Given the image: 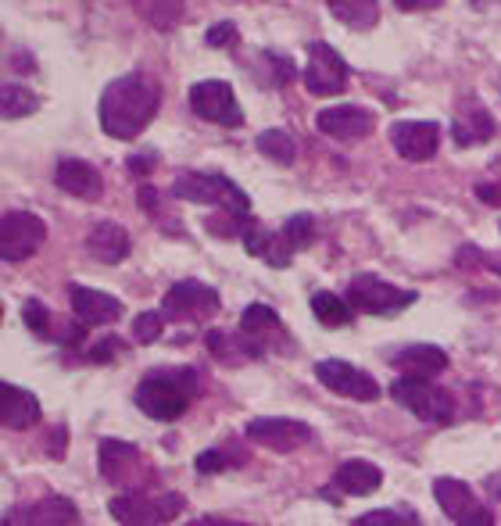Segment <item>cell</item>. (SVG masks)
<instances>
[{"label": "cell", "mask_w": 501, "mask_h": 526, "mask_svg": "<svg viewBox=\"0 0 501 526\" xmlns=\"http://www.w3.org/2000/svg\"><path fill=\"white\" fill-rule=\"evenodd\" d=\"M162 108V86L144 72H129L104 86L101 129L115 140H136Z\"/></svg>", "instance_id": "6da1fadb"}, {"label": "cell", "mask_w": 501, "mask_h": 526, "mask_svg": "<svg viewBox=\"0 0 501 526\" xmlns=\"http://www.w3.org/2000/svg\"><path fill=\"white\" fill-rule=\"evenodd\" d=\"M194 394H197L194 369H187V365L183 369H154L136 387V405H140L144 416L158 419V423H172V419H179L187 412Z\"/></svg>", "instance_id": "7a4b0ae2"}, {"label": "cell", "mask_w": 501, "mask_h": 526, "mask_svg": "<svg viewBox=\"0 0 501 526\" xmlns=\"http://www.w3.org/2000/svg\"><path fill=\"white\" fill-rule=\"evenodd\" d=\"M172 194H176L179 201L215 204V208L240 215V219L251 215V197H247L233 179L219 176V172H183V176H176V183H172Z\"/></svg>", "instance_id": "3957f363"}, {"label": "cell", "mask_w": 501, "mask_h": 526, "mask_svg": "<svg viewBox=\"0 0 501 526\" xmlns=\"http://www.w3.org/2000/svg\"><path fill=\"white\" fill-rule=\"evenodd\" d=\"M183 509H187V498L176 491H165V494L126 491L108 501V512L119 519L122 526H165Z\"/></svg>", "instance_id": "277c9868"}, {"label": "cell", "mask_w": 501, "mask_h": 526, "mask_svg": "<svg viewBox=\"0 0 501 526\" xmlns=\"http://www.w3.org/2000/svg\"><path fill=\"white\" fill-rule=\"evenodd\" d=\"M391 398L398 401L401 408H408L412 416L423 419V423H451V416H455V398L430 380L401 376V380H394Z\"/></svg>", "instance_id": "5b68a950"}, {"label": "cell", "mask_w": 501, "mask_h": 526, "mask_svg": "<svg viewBox=\"0 0 501 526\" xmlns=\"http://www.w3.org/2000/svg\"><path fill=\"white\" fill-rule=\"evenodd\" d=\"M348 305L366 315H394L401 308L416 305V290H401L394 283L373 276V272H362V276H355L348 283Z\"/></svg>", "instance_id": "8992f818"}, {"label": "cell", "mask_w": 501, "mask_h": 526, "mask_svg": "<svg viewBox=\"0 0 501 526\" xmlns=\"http://www.w3.org/2000/svg\"><path fill=\"white\" fill-rule=\"evenodd\" d=\"M348 76H351L348 61L340 58L330 43H323V40L308 43V65H305V76H301L308 94L312 97L344 94V90H348Z\"/></svg>", "instance_id": "52a82bcc"}, {"label": "cell", "mask_w": 501, "mask_h": 526, "mask_svg": "<svg viewBox=\"0 0 501 526\" xmlns=\"http://www.w3.org/2000/svg\"><path fill=\"white\" fill-rule=\"evenodd\" d=\"M190 111H194L197 119L215 122V126H226V129L244 126V111H240L237 104V94H233V86L222 83V79H204V83L190 86Z\"/></svg>", "instance_id": "ba28073f"}, {"label": "cell", "mask_w": 501, "mask_h": 526, "mask_svg": "<svg viewBox=\"0 0 501 526\" xmlns=\"http://www.w3.org/2000/svg\"><path fill=\"white\" fill-rule=\"evenodd\" d=\"M47 240V222L33 212H4L0 219V258L4 262H26Z\"/></svg>", "instance_id": "9c48e42d"}, {"label": "cell", "mask_w": 501, "mask_h": 526, "mask_svg": "<svg viewBox=\"0 0 501 526\" xmlns=\"http://www.w3.org/2000/svg\"><path fill=\"white\" fill-rule=\"evenodd\" d=\"M162 315L176 319V323H204V319L219 315V294L197 280L172 283L162 301Z\"/></svg>", "instance_id": "30bf717a"}, {"label": "cell", "mask_w": 501, "mask_h": 526, "mask_svg": "<svg viewBox=\"0 0 501 526\" xmlns=\"http://www.w3.org/2000/svg\"><path fill=\"white\" fill-rule=\"evenodd\" d=\"M434 498L455 526H494V512L462 480H451V476L434 480Z\"/></svg>", "instance_id": "8fae6325"}, {"label": "cell", "mask_w": 501, "mask_h": 526, "mask_svg": "<svg viewBox=\"0 0 501 526\" xmlns=\"http://www.w3.org/2000/svg\"><path fill=\"white\" fill-rule=\"evenodd\" d=\"M315 376L323 387H330L333 394L340 398H351V401H376L380 398V383L373 380L369 373L355 369V365L340 362V358H323L315 365Z\"/></svg>", "instance_id": "7c38bea8"}, {"label": "cell", "mask_w": 501, "mask_h": 526, "mask_svg": "<svg viewBox=\"0 0 501 526\" xmlns=\"http://www.w3.org/2000/svg\"><path fill=\"white\" fill-rule=\"evenodd\" d=\"M247 437L255 444H262V448L287 455V451H298L312 441V426L298 423V419L265 416V419H251V423H247Z\"/></svg>", "instance_id": "4fadbf2b"}, {"label": "cell", "mask_w": 501, "mask_h": 526, "mask_svg": "<svg viewBox=\"0 0 501 526\" xmlns=\"http://www.w3.org/2000/svg\"><path fill=\"white\" fill-rule=\"evenodd\" d=\"M315 129L330 140H366L376 129V115L358 104H337V108H323L315 115Z\"/></svg>", "instance_id": "5bb4252c"}, {"label": "cell", "mask_w": 501, "mask_h": 526, "mask_svg": "<svg viewBox=\"0 0 501 526\" xmlns=\"http://www.w3.org/2000/svg\"><path fill=\"white\" fill-rule=\"evenodd\" d=\"M391 144L405 162H430L441 147V126L437 122H394L391 126Z\"/></svg>", "instance_id": "9a60e30c"}, {"label": "cell", "mask_w": 501, "mask_h": 526, "mask_svg": "<svg viewBox=\"0 0 501 526\" xmlns=\"http://www.w3.org/2000/svg\"><path fill=\"white\" fill-rule=\"evenodd\" d=\"M68 301H72V312L79 315V323H86V326H108L122 315L119 297L104 294V290L79 287V283L68 287Z\"/></svg>", "instance_id": "2e32d148"}, {"label": "cell", "mask_w": 501, "mask_h": 526, "mask_svg": "<svg viewBox=\"0 0 501 526\" xmlns=\"http://www.w3.org/2000/svg\"><path fill=\"white\" fill-rule=\"evenodd\" d=\"M54 183H58L65 194L79 197V201H101L104 194L101 172L90 162H79V158H61L58 169H54Z\"/></svg>", "instance_id": "e0dca14e"}, {"label": "cell", "mask_w": 501, "mask_h": 526, "mask_svg": "<svg viewBox=\"0 0 501 526\" xmlns=\"http://www.w3.org/2000/svg\"><path fill=\"white\" fill-rule=\"evenodd\" d=\"M451 136H455V144H459V147H480V144H487V140L494 136L491 111H487L484 104L476 101V97H466V101H462V108H459V115H455Z\"/></svg>", "instance_id": "ac0fdd59"}, {"label": "cell", "mask_w": 501, "mask_h": 526, "mask_svg": "<svg viewBox=\"0 0 501 526\" xmlns=\"http://www.w3.org/2000/svg\"><path fill=\"white\" fill-rule=\"evenodd\" d=\"M391 365L401 376H412V380H430V376L444 373L448 369V355H444L437 344H408L398 355L391 358Z\"/></svg>", "instance_id": "d6986e66"}, {"label": "cell", "mask_w": 501, "mask_h": 526, "mask_svg": "<svg viewBox=\"0 0 501 526\" xmlns=\"http://www.w3.org/2000/svg\"><path fill=\"white\" fill-rule=\"evenodd\" d=\"M140 448L129 441H101V476L108 480V484H129L136 473H140ZM144 476V473H140Z\"/></svg>", "instance_id": "ffe728a7"}, {"label": "cell", "mask_w": 501, "mask_h": 526, "mask_svg": "<svg viewBox=\"0 0 501 526\" xmlns=\"http://www.w3.org/2000/svg\"><path fill=\"white\" fill-rule=\"evenodd\" d=\"M0 419L8 430H29V426L40 419V401L26 387H15V383H0Z\"/></svg>", "instance_id": "44dd1931"}, {"label": "cell", "mask_w": 501, "mask_h": 526, "mask_svg": "<svg viewBox=\"0 0 501 526\" xmlns=\"http://www.w3.org/2000/svg\"><path fill=\"white\" fill-rule=\"evenodd\" d=\"M86 251L101 265H119L129 255V233L119 222H97L94 230L86 233Z\"/></svg>", "instance_id": "7402d4cb"}, {"label": "cell", "mask_w": 501, "mask_h": 526, "mask_svg": "<svg viewBox=\"0 0 501 526\" xmlns=\"http://www.w3.org/2000/svg\"><path fill=\"white\" fill-rule=\"evenodd\" d=\"M380 484H383L380 466H373V462H366V459H348V462H340L337 473H333V487H337V491H344V494H351V498L373 494Z\"/></svg>", "instance_id": "603a6c76"}, {"label": "cell", "mask_w": 501, "mask_h": 526, "mask_svg": "<svg viewBox=\"0 0 501 526\" xmlns=\"http://www.w3.org/2000/svg\"><path fill=\"white\" fill-rule=\"evenodd\" d=\"M244 247H247V255H255V258H265V262L272 265V269H287L290 255H294V247L287 244V237L283 233H269L262 230L258 222H251L244 233Z\"/></svg>", "instance_id": "cb8c5ba5"}, {"label": "cell", "mask_w": 501, "mask_h": 526, "mask_svg": "<svg viewBox=\"0 0 501 526\" xmlns=\"http://www.w3.org/2000/svg\"><path fill=\"white\" fill-rule=\"evenodd\" d=\"M208 351L226 365H244V362H251V358L265 355L262 344H255L247 333H226V330L208 333Z\"/></svg>", "instance_id": "d4e9b609"}, {"label": "cell", "mask_w": 501, "mask_h": 526, "mask_svg": "<svg viewBox=\"0 0 501 526\" xmlns=\"http://www.w3.org/2000/svg\"><path fill=\"white\" fill-rule=\"evenodd\" d=\"M240 333H247L255 344H262V348L269 351V337H280L283 323L269 305H247L244 315H240Z\"/></svg>", "instance_id": "484cf974"}, {"label": "cell", "mask_w": 501, "mask_h": 526, "mask_svg": "<svg viewBox=\"0 0 501 526\" xmlns=\"http://www.w3.org/2000/svg\"><path fill=\"white\" fill-rule=\"evenodd\" d=\"M79 523V512L76 505L61 494H51V498L36 501L29 509V526H76Z\"/></svg>", "instance_id": "4316f807"}, {"label": "cell", "mask_w": 501, "mask_h": 526, "mask_svg": "<svg viewBox=\"0 0 501 526\" xmlns=\"http://www.w3.org/2000/svg\"><path fill=\"white\" fill-rule=\"evenodd\" d=\"M326 4L351 29H373L380 22V4L376 0H326Z\"/></svg>", "instance_id": "83f0119b"}, {"label": "cell", "mask_w": 501, "mask_h": 526, "mask_svg": "<svg viewBox=\"0 0 501 526\" xmlns=\"http://www.w3.org/2000/svg\"><path fill=\"white\" fill-rule=\"evenodd\" d=\"M312 312H315V319H319L323 326L337 330V326L351 323V312H355V308L348 305V297L330 294V290H319V294H312Z\"/></svg>", "instance_id": "f1b7e54d"}, {"label": "cell", "mask_w": 501, "mask_h": 526, "mask_svg": "<svg viewBox=\"0 0 501 526\" xmlns=\"http://www.w3.org/2000/svg\"><path fill=\"white\" fill-rule=\"evenodd\" d=\"M255 144L265 158H272V162L280 165H294V158H298V144H294V136L287 129H265V133H258Z\"/></svg>", "instance_id": "f546056e"}, {"label": "cell", "mask_w": 501, "mask_h": 526, "mask_svg": "<svg viewBox=\"0 0 501 526\" xmlns=\"http://www.w3.org/2000/svg\"><path fill=\"white\" fill-rule=\"evenodd\" d=\"M36 108H40V101H36L33 90H26V86L18 83H4V90H0V111H4V119L8 122L26 119Z\"/></svg>", "instance_id": "4dcf8cb0"}, {"label": "cell", "mask_w": 501, "mask_h": 526, "mask_svg": "<svg viewBox=\"0 0 501 526\" xmlns=\"http://www.w3.org/2000/svg\"><path fill=\"white\" fill-rule=\"evenodd\" d=\"M136 11L158 29H172L183 18V4L179 0H133Z\"/></svg>", "instance_id": "1f68e13d"}, {"label": "cell", "mask_w": 501, "mask_h": 526, "mask_svg": "<svg viewBox=\"0 0 501 526\" xmlns=\"http://www.w3.org/2000/svg\"><path fill=\"white\" fill-rule=\"evenodd\" d=\"M22 319H26V326L36 333V337L58 340V326H54V315H51V308L43 305V301H26V305H22Z\"/></svg>", "instance_id": "d6a6232c"}, {"label": "cell", "mask_w": 501, "mask_h": 526, "mask_svg": "<svg viewBox=\"0 0 501 526\" xmlns=\"http://www.w3.org/2000/svg\"><path fill=\"white\" fill-rule=\"evenodd\" d=\"M355 526H419V516L412 509H376L358 516Z\"/></svg>", "instance_id": "836d02e7"}, {"label": "cell", "mask_w": 501, "mask_h": 526, "mask_svg": "<svg viewBox=\"0 0 501 526\" xmlns=\"http://www.w3.org/2000/svg\"><path fill=\"white\" fill-rule=\"evenodd\" d=\"M283 237H287V244L294 247V251H301V247H308L315 240V219L312 215H290L287 226H283Z\"/></svg>", "instance_id": "e575fe53"}, {"label": "cell", "mask_w": 501, "mask_h": 526, "mask_svg": "<svg viewBox=\"0 0 501 526\" xmlns=\"http://www.w3.org/2000/svg\"><path fill=\"white\" fill-rule=\"evenodd\" d=\"M162 330H165V315L162 312H144V315H136L133 340L136 344H154V340L162 337Z\"/></svg>", "instance_id": "d590c367"}, {"label": "cell", "mask_w": 501, "mask_h": 526, "mask_svg": "<svg viewBox=\"0 0 501 526\" xmlns=\"http://www.w3.org/2000/svg\"><path fill=\"white\" fill-rule=\"evenodd\" d=\"M122 351H126L122 337H104V340H97V344L86 348V358H90V362H111V358H119Z\"/></svg>", "instance_id": "8d00e7d4"}, {"label": "cell", "mask_w": 501, "mask_h": 526, "mask_svg": "<svg viewBox=\"0 0 501 526\" xmlns=\"http://www.w3.org/2000/svg\"><path fill=\"white\" fill-rule=\"evenodd\" d=\"M237 40H240L237 22H215V26L204 33V43H208V47H233Z\"/></svg>", "instance_id": "74e56055"}, {"label": "cell", "mask_w": 501, "mask_h": 526, "mask_svg": "<svg viewBox=\"0 0 501 526\" xmlns=\"http://www.w3.org/2000/svg\"><path fill=\"white\" fill-rule=\"evenodd\" d=\"M194 466H197V473L201 476H212V473H222V469H230L233 459L226 455V451H201Z\"/></svg>", "instance_id": "f35d334b"}, {"label": "cell", "mask_w": 501, "mask_h": 526, "mask_svg": "<svg viewBox=\"0 0 501 526\" xmlns=\"http://www.w3.org/2000/svg\"><path fill=\"white\" fill-rule=\"evenodd\" d=\"M455 262L462 265V269H466V265H487V269H494V272H501V258L498 255H484V251H480V247H473V244H466L459 251V258H455Z\"/></svg>", "instance_id": "ab89813d"}, {"label": "cell", "mask_w": 501, "mask_h": 526, "mask_svg": "<svg viewBox=\"0 0 501 526\" xmlns=\"http://www.w3.org/2000/svg\"><path fill=\"white\" fill-rule=\"evenodd\" d=\"M154 165H158V154L154 151L133 154V158H129V172H133V176H147V172H154Z\"/></svg>", "instance_id": "60d3db41"}, {"label": "cell", "mask_w": 501, "mask_h": 526, "mask_svg": "<svg viewBox=\"0 0 501 526\" xmlns=\"http://www.w3.org/2000/svg\"><path fill=\"white\" fill-rule=\"evenodd\" d=\"M476 197H480L484 204L501 208V179H498V183H480V187H476Z\"/></svg>", "instance_id": "b9f144b4"}, {"label": "cell", "mask_w": 501, "mask_h": 526, "mask_svg": "<svg viewBox=\"0 0 501 526\" xmlns=\"http://www.w3.org/2000/svg\"><path fill=\"white\" fill-rule=\"evenodd\" d=\"M401 11H434L437 4H444V0H394Z\"/></svg>", "instance_id": "7bdbcfd3"}, {"label": "cell", "mask_w": 501, "mask_h": 526, "mask_svg": "<svg viewBox=\"0 0 501 526\" xmlns=\"http://www.w3.org/2000/svg\"><path fill=\"white\" fill-rule=\"evenodd\" d=\"M140 208H144V212H154V208H158V194H154V187H140Z\"/></svg>", "instance_id": "ee69618b"}, {"label": "cell", "mask_w": 501, "mask_h": 526, "mask_svg": "<svg viewBox=\"0 0 501 526\" xmlns=\"http://www.w3.org/2000/svg\"><path fill=\"white\" fill-rule=\"evenodd\" d=\"M190 526H247V523H237V519H222V516H204V519H197V523H190Z\"/></svg>", "instance_id": "f6af8a7d"}, {"label": "cell", "mask_w": 501, "mask_h": 526, "mask_svg": "<svg viewBox=\"0 0 501 526\" xmlns=\"http://www.w3.org/2000/svg\"><path fill=\"white\" fill-rule=\"evenodd\" d=\"M487 491H491V494H494V498H501V473L487 476Z\"/></svg>", "instance_id": "bcb514c9"}, {"label": "cell", "mask_w": 501, "mask_h": 526, "mask_svg": "<svg viewBox=\"0 0 501 526\" xmlns=\"http://www.w3.org/2000/svg\"><path fill=\"white\" fill-rule=\"evenodd\" d=\"M4 526H11V523H8V519H4Z\"/></svg>", "instance_id": "7dc6e473"}]
</instances>
